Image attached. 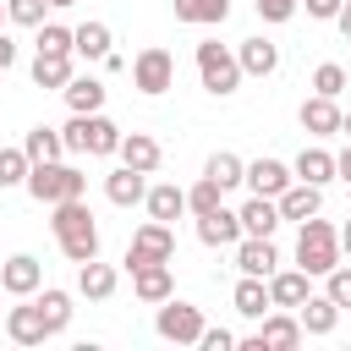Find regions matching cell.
I'll return each mask as SVG.
<instances>
[{"instance_id": "1", "label": "cell", "mask_w": 351, "mask_h": 351, "mask_svg": "<svg viewBox=\"0 0 351 351\" xmlns=\"http://www.w3.org/2000/svg\"><path fill=\"white\" fill-rule=\"evenodd\" d=\"M49 230L60 241V252L71 263H88L99 258V225H93V208L82 197H66V203H49Z\"/></svg>"}, {"instance_id": "2", "label": "cell", "mask_w": 351, "mask_h": 351, "mask_svg": "<svg viewBox=\"0 0 351 351\" xmlns=\"http://www.w3.org/2000/svg\"><path fill=\"white\" fill-rule=\"evenodd\" d=\"M346 252H340V225H329V219H302V236H296V269H307L313 280H324L335 263H340Z\"/></svg>"}, {"instance_id": "3", "label": "cell", "mask_w": 351, "mask_h": 351, "mask_svg": "<svg viewBox=\"0 0 351 351\" xmlns=\"http://www.w3.org/2000/svg\"><path fill=\"white\" fill-rule=\"evenodd\" d=\"M60 137H66V154H93V159H104V154L121 148L126 132H121L104 110H93V115H71V121L60 126Z\"/></svg>"}, {"instance_id": "4", "label": "cell", "mask_w": 351, "mask_h": 351, "mask_svg": "<svg viewBox=\"0 0 351 351\" xmlns=\"http://www.w3.org/2000/svg\"><path fill=\"white\" fill-rule=\"evenodd\" d=\"M88 192V176L66 159H44L27 170V197L33 203H66V197H82Z\"/></svg>"}, {"instance_id": "5", "label": "cell", "mask_w": 351, "mask_h": 351, "mask_svg": "<svg viewBox=\"0 0 351 351\" xmlns=\"http://www.w3.org/2000/svg\"><path fill=\"white\" fill-rule=\"evenodd\" d=\"M197 77H203V88H208L214 99H230L247 71H241L236 49H225L219 38H203V44H197Z\"/></svg>"}, {"instance_id": "6", "label": "cell", "mask_w": 351, "mask_h": 351, "mask_svg": "<svg viewBox=\"0 0 351 351\" xmlns=\"http://www.w3.org/2000/svg\"><path fill=\"white\" fill-rule=\"evenodd\" d=\"M302 335H307V329H302V318H296L291 307H269V313L258 318V329L241 335L236 346H241V351H291V346H302Z\"/></svg>"}, {"instance_id": "7", "label": "cell", "mask_w": 351, "mask_h": 351, "mask_svg": "<svg viewBox=\"0 0 351 351\" xmlns=\"http://www.w3.org/2000/svg\"><path fill=\"white\" fill-rule=\"evenodd\" d=\"M154 329H159V340H170V346H197L203 340V307H192V302H159V313H154Z\"/></svg>"}, {"instance_id": "8", "label": "cell", "mask_w": 351, "mask_h": 351, "mask_svg": "<svg viewBox=\"0 0 351 351\" xmlns=\"http://www.w3.org/2000/svg\"><path fill=\"white\" fill-rule=\"evenodd\" d=\"M132 88H137V93H148V99L170 93V88H176V55H170V49H159V44L137 49V60H132Z\"/></svg>"}, {"instance_id": "9", "label": "cell", "mask_w": 351, "mask_h": 351, "mask_svg": "<svg viewBox=\"0 0 351 351\" xmlns=\"http://www.w3.org/2000/svg\"><path fill=\"white\" fill-rule=\"evenodd\" d=\"M170 258H176V230H170L165 219H148V225H137V230H132V241H126V269L170 263Z\"/></svg>"}, {"instance_id": "10", "label": "cell", "mask_w": 351, "mask_h": 351, "mask_svg": "<svg viewBox=\"0 0 351 351\" xmlns=\"http://www.w3.org/2000/svg\"><path fill=\"white\" fill-rule=\"evenodd\" d=\"M0 285H5V296H33L38 285H44V263L33 258V252H11L5 263H0Z\"/></svg>"}, {"instance_id": "11", "label": "cell", "mask_w": 351, "mask_h": 351, "mask_svg": "<svg viewBox=\"0 0 351 351\" xmlns=\"http://www.w3.org/2000/svg\"><path fill=\"white\" fill-rule=\"evenodd\" d=\"M241 236H247V230H241V214H236V208L219 203V208L197 214V241H203V247H236Z\"/></svg>"}, {"instance_id": "12", "label": "cell", "mask_w": 351, "mask_h": 351, "mask_svg": "<svg viewBox=\"0 0 351 351\" xmlns=\"http://www.w3.org/2000/svg\"><path fill=\"white\" fill-rule=\"evenodd\" d=\"M296 121H302V132H313V137H335V132H340V121H346V110H340V99L313 93V99H302Z\"/></svg>"}, {"instance_id": "13", "label": "cell", "mask_w": 351, "mask_h": 351, "mask_svg": "<svg viewBox=\"0 0 351 351\" xmlns=\"http://www.w3.org/2000/svg\"><path fill=\"white\" fill-rule=\"evenodd\" d=\"M236 269H241V274H258V280H269V274L280 269L274 236H241V241H236Z\"/></svg>"}, {"instance_id": "14", "label": "cell", "mask_w": 351, "mask_h": 351, "mask_svg": "<svg viewBox=\"0 0 351 351\" xmlns=\"http://www.w3.org/2000/svg\"><path fill=\"white\" fill-rule=\"evenodd\" d=\"M5 335H11L16 346H44V340H49V324H44V313H38L33 296H22V307L5 313Z\"/></svg>"}, {"instance_id": "15", "label": "cell", "mask_w": 351, "mask_h": 351, "mask_svg": "<svg viewBox=\"0 0 351 351\" xmlns=\"http://www.w3.org/2000/svg\"><path fill=\"white\" fill-rule=\"evenodd\" d=\"M132 291H137V302H148V307L170 302V296H176V274H170V263H143V269H132Z\"/></svg>"}, {"instance_id": "16", "label": "cell", "mask_w": 351, "mask_h": 351, "mask_svg": "<svg viewBox=\"0 0 351 351\" xmlns=\"http://www.w3.org/2000/svg\"><path fill=\"white\" fill-rule=\"evenodd\" d=\"M307 296H313V274H307V269H274V274H269V302H274V307H291V313H296Z\"/></svg>"}, {"instance_id": "17", "label": "cell", "mask_w": 351, "mask_h": 351, "mask_svg": "<svg viewBox=\"0 0 351 351\" xmlns=\"http://www.w3.org/2000/svg\"><path fill=\"white\" fill-rule=\"evenodd\" d=\"M296 181V170L285 159H252L247 165V192H263V197H280L285 186Z\"/></svg>"}, {"instance_id": "18", "label": "cell", "mask_w": 351, "mask_h": 351, "mask_svg": "<svg viewBox=\"0 0 351 351\" xmlns=\"http://www.w3.org/2000/svg\"><path fill=\"white\" fill-rule=\"evenodd\" d=\"M236 214H241V230H247V236H274L280 219H285V214H280V197H263V192H252Z\"/></svg>"}, {"instance_id": "19", "label": "cell", "mask_w": 351, "mask_h": 351, "mask_svg": "<svg viewBox=\"0 0 351 351\" xmlns=\"http://www.w3.org/2000/svg\"><path fill=\"white\" fill-rule=\"evenodd\" d=\"M236 60H241L247 77H274V71H280V44H269L263 33H258V38H241V44H236Z\"/></svg>"}, {"instance_id": "20", "label": "cell", "mask_w": 351, "mask_h": 351, "mask_svg": "<svg viewBox=\"0 0 351 351\" xmlns=\"http://www.w3.org/2000/svg\"><path fill=\"white\" fill-rule=\"evenodd\" d=\"M115 154H121V165H132V170H143V176H154V170H159V159H165L159 137H148V132H126Z\"/></svg>"}, {"instance_id": "21", "label": "cell", "mask_w": 351, "mask_h": 351, "mask_svg": "<svg viewBox=\"0 0 351 351\" xmlns=\"http://www.w3.org/2000/svg\"><path fill=\"white\" fill-rule=\"evenodd\" d=\"M104 197H110L115 208H132V203H143V197H148V176H143V170H132V165H121V170H110V176H104Z\"/></svg>"}, {"instance_id": "22", "label": "cell", "mask_w": 351, "mask_h": 351, "mask_svg": "<svg viewBox=\"0 0 351 351\" xmlns=\"http://www.w3.org/2000/svg\"><path fill=\"white\" fill-rule=\"evenodd\" d=\"M280 214L285 219H313V214H324V186H313V181H291L285 192H280Z\"/></svg>"}, {"instance_id": "23", "label": "cell", "mask_w": 351, "mask_h": 351, "mask_svg": "<svg viewBox=\"0 0 351 351\" xmlns=\"http://www.w3.org/2000/svg\"><path fill=\"white\" fill-rule=\"evenodd\" d=\"M115 285H121V274H115L110 263H99V258L77 263V296H88V302H110Z\"/></svg>"}, {"instance_id": "24", "label": "cell", "mask_w": 351, "mask_h": 351, "mask_svg": "<svg viewBox=\"0 0 351 351\" xmlns=\"http://www.w3.org/2000/svg\"><path fill=\"white\" fill-rule=\"evenodd\" d=\"M230 307H236L241 318H252V324H258V318L274 307V302H269V280H258V274H241V280H236V291H230Z\"/></svg>"}, {"instance_id": "25", "label": "cell", "mask_w": 351, "mask_h": 351, "mask_svg": "<svg viewBox=\"0 0 351 351\" xmlns=\"http://www.w3.org/2000/svg\"><path fill=\"white\" fill-rule=\"evenodd\" d=\"M340 313H346V307H340L329 291H324V296H307V302L296 307V318H302V329H307V335H335Z\"/></svg>"}, {"instance_id": "26", "label": "cell", "mask_w": 351, "mask_h": 351, "mask_svg": "<svg viewBox=\"0 0 351 351\" xmlns=\"http://www.w3.org/2000/svg\"><path fill=\"white\" fill-rule=\"evenodd\" d=\"M71 38H77V55H82V60H104V55H110V44H115L110 22H99V16L77 22V27H71Z\"/></svg>"}, {"instance_id": "27", "label": "cell", "mask_w": 351, "mask_h": 351, "mask_svg": "<svg viewBox=\"0 0 351 351\" xmlns=\"http://www.w3.org/2000/svg\"><path fill=\"white\" fill-rule=\"evenodd\" d=\"M176 22H192V27H219L230 16V0H170Z\"/></svg>"}, {"instance_id": "28", "label": "cell", "mask_w": 351, "mask_h": 351, "mask_svg": "<svg viewBox=\"0 0 351 351\" xmlns=\"http://www.w3.org/2000/svg\"><path fill=\"white\" fill-rule=\"evenodd\" d=\"M71 77H77L71 55H55V49H38V55H33V82H38V88H66Z\"/></svg>"}, {"instance_id": "29", "label": "cell", "mask_w": 351, "mask_h": 351, "mask_svg": "<svg viewBox=\"0 0 351 351\" xmlns=\"http://www.w3.org/2000/svg\"><path fill=\"white\" fill-rule=\"evenodd\" d=\"M60 93H66V110H71V115H93V110H104V82H99V77H71Z\"/></svg>"}, {"instance_id": "30", "label": "cell", "mask_w": 351, "mask_h": 351, "mask_svg": "<svg viewBox=\"0 0 351 351\" xmlns=\"http://www.w3.org/2000/svg\"><path fill=\"white\" fill-rule=\"evenodd\" d=\"M143 203H148V219H165V225L186 214V192H181L176 181H159V186H148V197H143Z\"/></svg>"}, {"instance_id": "31", "label": "cell", "mask_w": 351, "mask_h": 351, "mask_svg": "<svg viewBox=\"0 0 351 351\" xmlns=\"http://www.w3.org/2000/svg\"><path fill=\"white\" fill-rule=\"evenodd\" d=\"M33 302H38L44 324H49V335H60V329L71 324V291H60V285H38V291H33Z\"/></svg>"}, {"instance_id": "32", "label": "cell", "mask_w": 351, "mask_h": 351, "mask_svg": "<svg viewBox=\"0 0 351 351\" xmlns=\"http://www.w3.org/2000/svg\"><path fill=\"white\" fill-rule=\"evenodd\" d=\"M291 170H296V181H313V186H329V181H335V154H329V148H302Z\"/></svg>"}, {"instance_id": "33", "label": "cell", "mask_w": 351, "mask_h": 351, "mask_svg": "<svg viewBox=\"0 0 351 351\" xmlns=\"http://www.w3.org/2000/svg\"><path fill=\"white\" fill-rule=\"evenodd\" d=\"M203 176H208V181H219L225 192H230V186H247V159H241V154H230V148H219V154H208Z\"/></svg>"}, {"instance_id": "34", "label": "cell", "mask_w": 351, "mask_h": 351, "mask_svg": "<svg viewBox=\"0 0 351 351\" xmlns=\"http://www.w3.org/2000/svg\"><path fill=\"white\" fill-rule=\"evenodd\" d=\"M22 148H27L33 165H44V159H60V154H66V137H60V126H33V132L22 137Z\"/></svg>"}, {"instance_id": "35", "label": "cell", "mask_w": 351, "mask_h": 351, "mask_svg": "<svg viewBox=\"0 0 351 351\" xmlns=\"http://www.w3.org/2000/svg\"><path fill=\"white\" fill-rule=\"evenodd\" d=\"M219 203H225V186H219V181L197 176V186H186V214H192V219L208 214V208H219Z\"/></svg>"}, {"instance_id": "36", "label": "cell", "mask_w": 351, "mask_h": 351, "mask_svg": "<svg viewBox=\"0 0 351 351\" xmlns=\"http://www.w3.org/2000/svg\"><path fill=\"white\" fill-rule=\"evenodd\" d=\"M27 170H33L27 148H0V186H27Z\"/></svg>"}, {"instance_id": "37", "label": "cell", "mask_w": 351, "mask_h": 351, "mask_svg": "<svg viewBox=\"0 0 351 351\" xmlns=\"http://www.w3.org/2000/svg\"><path fill=\"white\" fill-rule=\"evenodd\" d=\"M38 49H55V55H77V38H71V27H60V22H38V38H33Z\"/></svg>"}, {"instance_id": "38", "label": "cell", "mask_w": 351, "mask_h": 351, "mask_svg": "<svg viewBox=\"0 0 351 351\" xmlns=\"http://www.w3.org/2000/svg\"><path fill=\"white\" fill-rule=\"evenodd\" d=\"M313 93L340 99V93H346V66H340V60H324V66L313 71Z\"/></svg>"}, {"instance_id": "39", "label": "cell", "mask_w": 351, "mask_h": 351, "mask_svg": "<svg viewBox=\"0 0 351 351\" xmlns=\"http://www.w3.org/2000/svg\"><path fill=\"white\" fill-rule=\"evenodd\" d=\"M44 11H49V0H5V16H11L16 27H38Z\"/></svg>"}, {"instance_id": "40", "label": "cell", "mask_w": 351, "mask_h": 351, "mask_svg": "<svg viewBox=\"0 0 351 351\" xmlns=\"http://www.w3.org/2000/svg\"><path fill=\"white\" fill-rule=\"evenodd\" d=\"M324 291H329L340 307H351V269H346V263H335V269L324 274Z\"/></svg>"}, {"instance_id": "41", "label": "cell", "mask_w": 351, "mask_h": 351, "mask_svg": "<svg viewBox=\"0 0 351 351\" xmlns=\"http://www.w3.org/2000/svg\"><path fill=\"white\" fill-rule=\"evenodd\" d=\"M252 5H258L263 22H291V16L302 11V0H252Z\"/></svg>"}, {"instance_id": "42", "label": "cell", "mask_w": 351, "mask_h": 351, "mask_svg": "<svg viewBox=\"0 0 351 351\" xmlns=\"http://www.w3.org/2000/svg\"><path fill=\"white\" fill-rule=\"evenodd\" d=\"M197 346H203V351H236V335H230V329H203Z\"/></svg>"}, {"instance_id": "43", "label": "cell", "mask_w": 351, "mask_h": 351, "mask_svg": "<svg viewBox=\"0 0 351 351\" xmlns=\"http://www.w3.org/2000/svg\"><path fill=\"white\" fill-rule=\"evenodd\" d=\"M307 5V16H318V22H335L340 16V0H302Z\"/></svg>"}, {"instance_id": "44", "label": "cell", "mask_w": 351, "mask_h": 351, "mask_svg": "<svg viewBox=\"0 0 351 351\" xmlns=\"http://www.w3.org/2000/svg\"><path fill=\"white\" fill-rule=\"evenodd\" d=\"M335 181H346V186H351V143L335 154Z\"/></svg>"}, {"instance_id": "45", "label": "cell", "mask_w": 351, "mask_h": 351, "mask_svg": "<svg viewBox=\"0 0 351 351\" xmlns=\"http://www.w3.org/2000/svg\"><path fill=\"white\" fill-rule=\"evenodd\" d=\"M16 66V44H11V33H0V71H11Z\"/></svg>"}, {"instance_id": "46", "label": "cell", "mask_w": 351, "mask_h": 351, "mask_svg": "<svg viewBox=\"0 0 351 351\" xmlns=\"http://www.w3.org/2000/svg\"><path fill=\"white\" fill-rule=\"evenodd\" d=\"M335 27H340V33L351 38V0H340V16H335Z\"/></svg>"}, {"instance_id": "47", "label": "cell", "mask_w": 351, "mask_h": 351, "mask_svg": "<svg viewBox=\"0 0 351 351\" xmlns=\"http://www.w3.org/2000/svg\"><path fill=\"white\" fill-rule=\"evenodd\" d=\"M340 252H346V258H351V219H346V225H340Z\"/></svg>"}, {"instance_id": "48", "label": "cell", "mask_w": 351, "mask_h": 351, "mask_svg": "<svg viewBox=\"0 0 351 351\" xmlns=\"http://www.w3.org/2000/svg\"><path fill=\"white\" fill-rule=\"evenodd\" d=\"M66 5H77V0H49V11H66Z\"/></svg>"}, {"instance_id": "49", "label": "cell", "mask_w": 351, "mask_h": 351, "mask_svg": "<svg viewBox=\"0 0 351 351\" xmlns=\"http://www.w3.org/2000/svg\"><path fill=\"white\" fill-rule=\"evenodd\" d=\"M340 132H346V137H351V110H346V121H340Z\"/></svg>"}, {"instance_id": "50", "label": "cell", "mask_w": 351, "mask_h": 351, "mask_svg": "<svg viewBox=\"0 0 351 351\" xmlns=\"http://www.w3.org/2000/svg\"><path fill=\"white\" fill-rule=\"evenodd\" d=\"M0 16H5V0H0Z\"/></svg>"}, {"instance_id": "51", "label": "cell", "mask_w": 351, "mask_h": 351, "mask_svg": "<svg viewBox=\"0 0 351 351\" xmlns=\"http://www.w3.org/2000/svg\"><path fill=\"white\" fill-rule=\"evenodd\" d=\"M0 296H5V285H0Z\"/></svg>"}]
</instances>
